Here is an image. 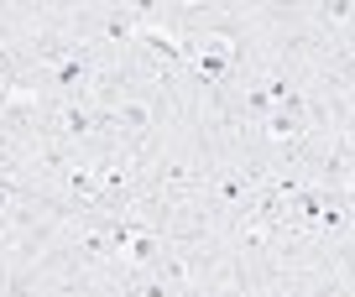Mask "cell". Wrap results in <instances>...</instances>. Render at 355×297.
I'll return each mask as SVG.
<instances>
[]
</instances>
